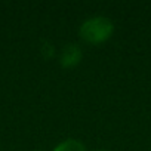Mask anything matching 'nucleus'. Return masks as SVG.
I'll list each match as a JSON object with an SVG mask.
<instances>
[{
  "label": "nucleus",
  "instance_id": "1",
  "mask_svg": "<svg viewBox=\"0 0 151 151\" xmlns=\"http://www.w3.org/2000/svg\"><path fill=\"white\" fill-rule=\"evenodd\" d=\"M114 25L107 17H92L80 27V36L89 43H99L110 37Z\"/></svg>",
  "mask_w": 151,
  "mask_h": 151
},
{
  "label": "nucleus",
  "instance_id": "2",
  "mask_svg": "<svg viewBox=\"0 0 151 151\" xmlns=\"http://www.w3.org/2000/svg\"><path fill=\"white\" fill-rule=\"evenodd\" d=\"M82 58V50L77 45L70 43L67 46H64L62 53H61V64L64 67H71L74 64H77Z\"/></svg>",
  "mask_w": 151,
  "mask_h": 151
},
{
  "label": "nucleus",
  "instance_id": "3",
  "mask_svg": "<svg viewBox=\"0 0 151 151\" xmlns=\"http://www.w3.org/2000/svg\"><path fill=\"white\" fill-rule=\"evenodd\" d=\"M53 151H86V148L77 139H65L59 145H56Z\"/></svg>",
  "mask_w": 151,
  "mask_h": 151
}]
</instances>
